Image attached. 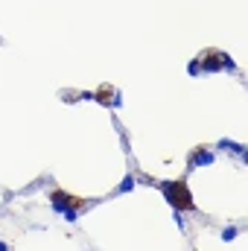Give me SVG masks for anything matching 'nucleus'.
<instances>
[{
    "instance_id": "nucleus-8",
    "label": "nucleus",
    "mask_w": 248,
    "mask_h": 251,
    "mask_svg": "<svg viewBox=\"0 0 248 251\" xmlns=\"http://www.w3.org/2000/svg\"><path fill=\"white\" fill-rule=\"evenodd\" d=\"M240 234H243V228H237V225H225L219 237H222V243H234V240H237Z\"/></svg>"
},
{
    "instance_id": "nucleus-4",
    "label": "nucleus",
    "mask_w": 248,
    "mask_h": 251,
    "mask_svg": "<svg viewBox=\"0 0 248 251\" xmlns=\"http://www.w3.org/2000/svg\"><path fill=\"white\" fill-rule=\"evenodd\" d=\"M47 199H50L53 213H62L64 207H73V204H76V199H73L67 190H50V193H47Z\"/></svg>"
},
{
    "instance_id": "nucleus-10",
    "label": "nucleus",
    "mask_w": 248,
    "mask_h": 251,
    "mask_svg": "<svg viewBox=\"0 0 248 251\" xmlns=\"http://www.w3.org/2000/svg\"><path fill=\"white\" fill-rule=\"evenodd\" d=\"M173 222L178 225V231H187V219H184V210H175V207H173Z\"/></svg>"
},
{
    "instance_id": "nucleus-6",
    "label": "nucleus",
    "mask_w": 248,
    "mask_h": 251,
    "mask_svg": "<svg viewBox=\"0 0 248 251\" xmlns=\"http://www.w3.org/2000/svg\"><path fill=\"white\" fill-rule=\"evenodd\" d=\"M137 190V178H134V173H125L123 178H120V184L114 190V196H128V193H134Z\"/></svg>"
},
{
    "instance_id": "nucleus-12",
    "label": "nucleus",
    "mask_w": 248,
    "mask_h": 251,
    "mask_svg": "<svg viewBox=\"0 0 248 251\" xmlns=\"http://www.w3.org/2000/svg\"><path fill=\"white\" fill-rule=\"evenodd\" d=\"M123 105V94L120 91H111V102H108V108H120Z\"/></svg>"
},
{
    "instance_id": "nucleus-1",
    "label": "nucleus",
    "mask_w": 248,
    "mask_h": 251,
    "mask_svg": "<svg viewBox=\"0 0 248 251\" xmlns=\"http://www.w3.org/2000/svg\"><path fill=\"white\" fill-rule=\"evenodd\" d=\"M158 190L164 193V199L170 201V207H175V210H196V201H193V196H190V190H187L184 178H170V181H158Z\"/></svg>"
},
{
    "instance_id": "nucleus-5",
    "label": "nucleus",
    "mask_w": 248,
    "mask_h": 251,
    "mask_svg": "<svg viewBox=\"0 0 248 251\" xmlns=\"http://www.w3.org/2000/svg\"><path fill=\"white\" fill-rule=\"evenodd\" d=\"M201 59V73H219L222 62H219V50L216 53H207V56H198Z\"/></svg>"
},
{
    "instance_id": "nucleus-2",
    "label": "nucleus",
    "mask_w": 248,
    "mask_h": 251,
    "mask_svg": "<svg viewBox=\"0 0 248 251\" xmlns=\"http://www.w3.org/2000/svg\"><path fill=\"white\" fill-rule=\"evenodd\" d=\"M210 164H216V152L207 146H198V149H193V155L187 161V173H196L198 167H210Z\"/></svg>"
},
{
    "instance_id": "nucleus-7",
    "label": "nucleus",
    "mask_w": 248,
    "mask_h": 251,
    "mask_svg": "<svg viewBox=\"0 0 248 251\" xmlns=\"http://www.w3.org/2000/svg\"><path fill=\"white\" fill-rule=\"evenodd\" d=\"M59 216H62V219L67 222V225H76V222H79V216H82V210H79V207L73 204V207H64L62 213H59Z\"/></svg>"
},
{
    "instance_id": "nucleus-13",
    "label": "nucleus",
    "mask_w": 248,
    "mask_h": 251,
    "mask_svg": "<svg viewBox=\"0 0 248 251\" xmlns=\"http://www.w3.org/2000/svg\"><path fill=\"white\" fill-rule=\"evenodd\" d=\"M0 251H9V243H3V240H0Z\"/></svg>"
},
{
    "instance_id": "nucleus-9",
    "label": "nucleus",
    "mask_w": 248,
    "mask_h": 251,
    "mask_svg": "<svg viewBox=\"0 0 248 251\" xmlns=\"http://www.w3.org/2000/svg\"><path fill=\"white\" fill-rule=\"evenodd\" d=\"M219 62H222V70H231V73H237V62H234L228 53H219Z\"/></svg>"
},
{
    "instance_id": "nucleus-3",
    "label": "nucleus",
    "mask_w": 248,
    "mask_h": 251,
    "mask_svg": "<svg viewBox=\"0 0 248 251\" xmlns=\"http://www.w3.org/2000/svg\"><path fill=\"white\" fill-rule=\"evenodd\" d=\"M213 149H219V152H228V155H234L240 164H248V146L246 143H240V140H231V137H222V140H216V146Z\"/></svg>"
},
{
    "instance_id": "nucleus-11",
    "label": "nucleus",
    "mask_w": 248,
    "mask_h": 251,
    "mask_svg": "<svg viewBox=\"0 0 248 251\" xmlns=\"http://www.w3.org/2000/svg\"><path fill=\"white\" fill-rule=\"evenodd\" d=\"M187 73H190V76H198V73H201V59H190V62H187Z\"/></svg>"
}]
</instances>
